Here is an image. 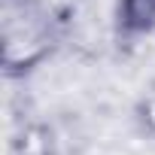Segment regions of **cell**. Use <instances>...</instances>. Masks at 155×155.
<instances>
[{
  "label": "cell",
  "instance_id": "cell-1",
  "mask_svg": "<svg viewBox=\"0 0 155 155\" xmlns=\"http://www.w3.org/2000/svg\"><path fill=\"white\" fill-rule=\"evenodd\" d=\"M52 43V28L46 12L31 0L3 3V61L9 70L31 67L46 58Z\"/></svg>",
  "mask_w": 155,
  "mask_h": 155
},
{
  "label": "cell",
  "instance_id": "cell-2",
  "mask_svg": "<svg viewBox=\"0 0 155 155\" xmlns=\"http://www.w3.org/2000/svg\"><path fill=\"white\" fill-rule=\"evenodd\" d=\"M119 21L125 31L146 34L155 28V0H119Z\"/></svg>",
  "mask_w": 155,
  "mask_h": 155
}]
</instances>
